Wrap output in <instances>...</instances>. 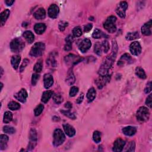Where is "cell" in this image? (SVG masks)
<instances>
[{
	"label": "cell",
	"instance_id": "obj_1",
	"mask_svg": "<svg viewBox=\"0 0 152 152\" xmlns=\"http://www.w3.org/2000/svg\"><path fill=\"white\" fill-rule=\"evenodd\" d=\"M117 52L112 51V53L105 59L104 62L102 64L98 73L100 76H105L109 75V71L111 68L114 62L117 57Z\"/></svg>",
	"mask_w": 152,
	"mask_h": 152
},
{
	"label": "cell",
	"instance_id": "obj_2",
	"mask_svg": "<svg viewBox=\"0 0 152 152\" xmlns=\"http://www.w3.org/2000/svg\"><path fill=\"white\" fill-rule=\"evenodd\" d=\"M117 17L114 16H110L103 23V27L110 33H114L117 31V26L115 22Z\"/></svg>",
	"mask_w": 152,
	"mask_h": 152
},
{
	"label": "cell",
	"instance_id": "obj_3",
	"mask_svg": "<svg viewBox=\"0 0 152 152\" xmlns=\"http://www.w3.org/2000/svg\"><path fill=\"white\" fill-rule=\"evenodd\" d=\"M45 49V45L43 42L35 43L30 51V55L33 57H39L42 55Z\"/></svg>",
	"mask_w": 152,
	"mask_h": 152
},
{
	"label": "cell",
	"instance_id": "obj_4",
	"mask_svg": "<svg viewBox=\"0 0 152 152\" xmlns=\"http://www.w3.org/2000/svg\"><path fill=\"white\" fill-rule=\"evenodd\" d=\"M65 140V135L61 129H56L53 133V144L55 147H58L63 144Z\"/></svg>",
	"mask_w": 152,
	"mask_h": 152
},
{
	"label": "cell",
	"instance_id": "obj_5",
	"mask_svg": "<svg viewBox=\"0 0 152 152\" xmlns=\"http://www.w3.org/2000/svg\"><path fill=\"white\" fill-rule=\"evenodd\" d=\"M136 118L140 122H144L148 121L150 118L149 109L145 106H141L137 111Z\"/></svg>",
	"mask_w": 152,
	"mask_h": 152
},
{
	"label": "cell",
	"instance_id": "obj_6",
	"mask_svg": "<svg viewBox=\"0 0 152 152\" xmlns=\"http://www.w3.org/2000/svg\"><path fill=\"white\" fill-rule=\"evenodd\" d=\"M25 44L19 38H15L10 43V48L12 52L15 53L20 52L24 48Z\"/></svg>",
	"mask_w": 152,
	"mask_h": 152
},
{
	"label": "cell",
	"instance_id": "obj_7",
	"mask_svg": "<svg viewBox=\"0 0 152 152\" xmlns=\"http://www.w3.org/2000/svg\"><path fill=\"white\" fill-rule=\"evenodd\" d=\"M37 134L35 129L32 128L29 134V144L27 149L31 151L32 150L37 144Z\"/></svg>",
	"mask_w": 152,
	"mask_h": 152
},
{
	"label": "cell",
	"instance_id": "obj_8",
	"mask_svg": "<svg viewBox=\"0 0 152 152\" xmlns=\"http://www.w3.org/2000/svg\"><path fill=\"white\" fill-rule=\"evenodd\" d=\"M83 59L80 57H77L73 54H69L66 56L64 58L65 62L68 65H74L80 62H81Z\"/></svg>",
	"mask_w": 152,
	"mask_h": 152
},
{
	"label": "cell",
	"instance_id": "obj_9",
	"mask_svg": "<svg viewBox=\"0 0 152 152\" xmlns=\"http://www.w3.org/2000/svg\"><path fill=\"white\" fill-rule=\"evenodd\" d=\"M127 8L128 3L126 1H121L116 8V12L121 18H124Z\"/></svg>",
	"mask_w": 152,
	"mask_h": 152
},
{
	"label": "cell",
	"instance_id": "obj_10",
	"mask_svg": "<svg viewBox=\"0 0 152 152\" xmlns=\"http://www.w3.org/2000/svg\"><path fill=\"white\" fill-rule=\"evenodd\" d=\"M110 80V75L105 76H100L95 81V83L99 89H102L105 86H106Z\"/></svg>",
	"mask_w": 152,
	"mask_h": 152
},
{
	"label": "cell",
	"instance_id": "obj_11",
	"mask_svg": "<svg viewBox=\"0 0 152 152\" xmlns=\"http://www.w3.org/2000/svg\"><path fill=\"white\" fill-rule=\"evenodd\" d=\"M130 52L135 56H138L142 52V47L139 42H134L130 46Z\"/></svg>",
	"mask_w": 152,
	"mask_h": 152
},
{
	"label": "cell",
	"instance_id": "obj_12",
	"mask_svg": "<svg viewBox=\"0 0 152 152\" xmlns=\"http://www.w3.org/2000/svg\"><path fill=\"white\" fill-rule=\"evenodd\" d=\"M60 12V8L56 4H52L48 8V16L51 19L57 18Z\"/></svg>",
	"mask_w": 152,
	"mask_h": 152
},
{
	"label": "cell",
	"instance_id": "obj_13",
	"mask_svg": "<svg viewBox=\"0 0 152 152\" xmlns=\"http://www.w3.org/2000/svg\"><path fill=\"white\" fill-rule=\"evenodd\" d=\"M125 145H126V142L124 140H122V139H121V138H118L114 143L112 150L116 152L122 151Z\"/></svg>",
	"mask_w": 152,
	"mask_h": 152
},
{
	"label": "cell",
	"instance_id": "obj_14",
	"mask_svg": "<svg viewBox=\"0 0 152 152\" xmlns=\"http://www.w3.org/2000/svg\"><path fill=\"white\" fill-rule=\"evenodd\" d=\"M14 96L19 102L22 103H25L28 94H27V92L24 89H22L19 92L16 93Z\"/></svg>",
	"mask_w": 152,
	"mask_h": 152
},
{
	"label": "cell",
	"instance_id": "obj_15",
	"mask_svg": "<svg viewBox=\"0 0 152 152\" xmlns=\"http://www.w3.org/2000/svg\"><path fill=\"white\" fill-rule=\"evenodd\" d=\"M92 42L90 39H85L81 41L79 45V49L82 53L86 52L91 47Z\"/></svg>",
	"mask_w": 152,
	"mask_h": 152
},
{
	"label": "cell",
	"instance_id": "obj_16",
	"mask_svg": "<svg viewBox=\"0 0 152 152\" xmlns=\"http://www.w3.org/2000/svg\"><path fill=\"white\" fill-rule=\"evenodd\" d=\"M151 26L152 22L151 20L144 24L142 27V33L145 36H150L151 35Z\"/></svg>",
	"mask_w": 152,
	"mask_h": 152
},
{
	"label": "cell",
	"instance_id": "obj_17",
	"mask_svg": "<svg viewBox=\"0 0 152 152\" xmlns=\"http://www.w3.org/2000/svg\"><path fill=\"white\" fill-rule=\"evenodd\" d=\"M133 59L130 55L128 53H125L121 56L120 60H119V61L118 62V65L122 66L126 63H127V64L133 63Z\"/></svg>",
	"mask_w": 152,
	"mask_h": 152
},
{
	"label": "cell",
	"instance_id": "obj_18",
	"mask_svg": "<svg viewBox=\"0 0 152 152\" xmlns=\"http://www.w3.org/2000/svg\"><path fill=\"white\" fill-rule=\"evenodd\" d=\"M63 128L65 131V133L70 137H72L76 134L75 128L70 124H65L63 125Z\"/></svg>",
	"mask_w": 152,
	"mask_h": 152
},
{
	"label": "cell",
	"instance_id": "obj_19",
	"mask_svg": "<svg viewBox=\"0 0 152 152\" xmlns=\"http://www.w3.org/2000/svg\"><path fill=\"white\" fill-rule=\"evenodd\" d=\"M44 83L45 89H49L53 83V78L51 74H46L44 78Z\"/></svg>",
	"mask_w": 152,
	"mask_h": 152
},
{
	"label": "cell",
	"instance_id": "obj_20",
	"mask_svg": "<svg viewBox=\"0 0 152 152\" xmlns=\"http://www.w3.org/2000/svg\"><path fill=\"white\" fill-rule=\"evenodd\" d=\"M36 20H44L46 17V11L44 8H39L33 14Z\"/></svg>",
	"mask_w": 152,
	"mask_h": 152
},
{
	"label": "cell",
	"instance_id": "obj_21",
	"mask_svg": "<svg viewBox=\"0 0 152 152\" xmlns=\"http://www.w3.org/2000/svg\"><path fill=\"white\" fill-rule=\"evenodd\" d=\"M75 81H76V77L73 73V69H70L67 73V76L65 79V82L68 86H71L74 83Z\"/></svg>",
	"mask_w": 152,
	"mask_h": 152
},
{
	"label": "cell",
	"instance_id": "obj_22",
	"mask_svg": "<svg viewBox=\"0 0 152 152\" xmlns=\"http://www.w3.org/2000/svg\"><path fill=\"white\" fill-rule=\"evenodd\" d=\"M122 133L127 136H133L135 134L137 129L135 127L133 126H127L122 128Z\"/></svg>",
	"mask_w": 152,
	"mask_h": 152
},
{
	"label": "cell",
	"instance_id": "obj_23",
	"mask_svg": "<svg viewBox=\"0 0 152 152\" xmlns=\"http://www.w3.org/2000/svg\"><path fill=\"white\" fill-rule=\"evenodd\" d=\"M46 25L44 23H36L34 27V30L35 32L37 34V35H42L43 34L45 30H46Z\"/></svg>",
	"mask_w": 152,
	"mask_h": 152
},
{
	"label": "cell",
	"instance_id": "obj_24",
	"mask_svg": "<svg viewBox=\"0 0 152 152\" xmlns=\"http://www.w3.org/2000/svg\"><path fill=\"white\" fill-rule=\"evenodd\" d=\"M23 36L24 37V38L25 39V40L27 41V42L29 44H32L34 40H35V36L33 35V33L30 31H25L23 34Z\"/></svg>",
	"mask_w": 152,
	"mask_h": 152
},
{
	"label": "cell",
	"instance_id": "obj_25",
	"mask_svg": "<svg viewBox=\"0 0 152 152\" xmlns=\"http://www.w3.org/2000/svg\"><path fill=\"white\" fill-rule=\"evenodd\" d=\"M21 61V57L20 55H14L11 58V63L14 69L17 70L19 67V64Z\"/></svg>",
	"mask_w": 152,
	"mask_h": 152
},
{
	"label": "cell",
	"instance_id": "obj_26",
	"mask_svg": "<svg viewBox=\"0 0 152 152\" xmlns=\"http://www.w3.org/2000/svg\"><path fill=\"white\" fill-rule=\"evenodd\" d=\"M8 140V137L6 134H1L0 136V149L1 150L6 149Z\"/></svg>",
	"mask_w": 152,
	"mask_h": 152
},
{
	"label": "cell",
	"instance_id": "obj_27",
	"mask_svg": "<svg viewBox=\"0 0 152 152\" xmlns=\"http://www.w3.org/2000/svg\"><path fill=\"white\" fill-rule=\"evenodd\" d=\"M73 42V38L71 35L68 36L65 38V45L64 46V50L69 51L72 49V43Z\"/></svg>",
	"mask_w": 152,
	"mask_h": 152
},
{
	"label": "cell",
	"instance_id": "obj_28",
	"mask_svg": "<svg viewBox=\"0 0 152 152\" xmlns=\"http://www.w3.org/2000/svg\"><path fill=\"white\" fill-rule=\"evenodd\" d=\"M53 92L51 90H47V91L44 92L42 94L41 101H42L45 103H47L49 101L51 98L53 96Z\"/></svg>",
	"mask_w": 152,
	"mask_h": 152
},
{
	"label": "cell",
	"instance_id": "obj_29",
	"mask_svg": "<svg viewBox=\"0 0 152 152\" xmlns=\"http://www.w3.org/2000/svg\"><path fill=\"white\" fill-rule=\"evenodd\" d=\"M10 11L8 9H6L4 10L1 13V15H0V19H1V26H3L5 24L6 22L7 21V20L8 19L10 16Z\"/></svg>",
	"mask_w": 152,
	"mask_h": 152
},
{
	"label": "cell",
	"instance_id": "obj_30",
	"mask_svg": "<svg viewBox=\"0 0 152 152\" xmlns=\"http://www.w3.org/2000/svg\"><path fill=\"white\" fill-rule=\"evenodd\" d=\"M135 74L138 77H139L141 79H146L147 77L144 69L141 67H137L135 68Z\"/></svg>",
	"mask_w": 152,
	"mask_h": 152
},
{
	"label": "cell",
	"instance_id": "obj_31",
	"mask_svg": "<svg viewBox=\"0 0 152 152\" xmlns=\"http://www.w3.org/2000/svg\"><path fill=\"white\" fill-rule=\"evenodd\" d=\"M96 91L93 87L90 88L87 93V98L89 102L93 101L96 98Z\"/></svg>",
	"mask_w": 152,
	"mask_h": 152
},
{
	"label": "cell",
	"instance_id": "obj_32",
	"mask_svg": "<svg viewBox=\"0 0 152 152\" xmlns=\"http://www.w3.org/2000/svg\"><path fill=\"white\" fill-rule=\"evenodd\" d=\"M47 64L50 67H55L57 66V61L55 59L54 55L52 53L47 60Z\"/></svg>",
	"mask_w": 152,
	"mask_h": 152
},
{
	"label": "cell",
	"instance_id": "obj_33",
	"mask_svg": "<svg viewBox=\"0 0 152 152\" xmlns=\"http://www.w3.org/2000/svg\"><path fill=\"white\" fill-rule=\"evenodd\" d=\"M139 37H140V35L138 32H129L126 36V39L127 40H133L137 39H139Z\"/></svg>",
	"mask_w": 152,
	"mask_h": 152
},
{
	"label": "cell",
	"instance_id": "obj_34",
	"mask_svg": "<svg viewBox=\"0 0 152 152\" xmlns=\"http://www.w3.org/2000/svg\"><path fill=\"white\" fill-rule=\"evenodd\" d=\"M43 68V63L42 60H39L37 61V62L35 64L34 67H33V70L36 73H39L41 72Z\"/></svg>",
	"mask_w": 152,
	"mask_h": 152
},
{
	"label": "cell",
	"instance_id": "obj_35",
	"mask_svg": "<svg viewBox=\"0 0 152 152\" xmlns=\"http://www.w3.org/2000/svg\"><path fill=\"white\" fill-rule=\"evenodd\" d=\"M12 114L10 111H6L4 113L3 117V122L6 124L10 123L12 120Z\"/></svg>",
	"mask_w": 152,
	"mask_h": 152
},
{
	"label": "cell",
	"instance_id": "obj_36",
	"mask_svg": "<svg viewBox=\"0 0 152 152\" xmlns=\"http://www.w3.org/2000/svg\"><path fill=\"white\" fill-rule=\"evenodd\" d=\"M8 108L11 110H16L20 108V105L15 101H11L8 105Z\"/></svg>",
	"mask_w": 152,
	"mask_h": 152
},
{
	"label": "cell",
	"instance_id": "obj_37",
	"mask_svg": "<svg viewBox=\"0 0 152 152\" xmlns=\"http://www.w3.org/2000/svg\"><path fill=\"white\" fill-rule=\"evenodd\" d=\"M94 53L98 55V56H101L102 53V44H100L99 42H97L94 45Z\"/></svg>",
	"mask_w": 152,
	"mask_h": 152
},
{
	"label": "cell",
	"instance_id": "obj_38",
	"mask_svg": "<svg viewBox=\"0 0 152 152\" xmlns=\"http://www.w3.org/2000/svg\"><path fill=\"white\" fill-rule=\"evenodd\" d=\"M61 112L65 116H66L67 117L70 118L71 119H76V115L72 113L70 110H61Z\"/></svg>",
	"mask_w": 152,
	"mask_h": 152
},
{
	"label": "cell",
	"instance_id": "obj_39",
	"mask_svg": "<svg viewBox=\"0 0 152 152\" xmlns=\"http://www.w3.org/2000/svg\"><path fill=\"white\" fill-rule=\"evenodd\" d=\"M52 98H53V100L54 101V102L55 103L57 104H60L63 101H64V99H63V97L60 94H53L52 96Z\"/></svg>",
	"mask_w": 152,
	"mask_h": 152
},
{
	"label": "cell",
	"instance_id": "obj_40",
	"mask_svg": "<svg viewBox=\"0 0 152 152\" xmlns=\"http://www.w3.org/2000/svg\"><path fill=\"white\" fill-rule=\"evenodd\" d=\"M93 140L96 143H99L101 142V133L96 131L93 134Z\"/></svg>",
	"mask_w": 152,
	"mask_h": 152
},
{
	"label": "cell",
	"instance_id": "obj_41",
	"mask_svg": "<svg viewBox=\"0 0 152 152\" xmlns=\"http://www.w3.org/2000/svg\"><path fill=\"white\" fill-rule=\"evenodd\" d=\"M44 109V106L42 104H39L38 106H36V108L34 110L35 115L36 117L39 116L42 113Z\"/></svg>",
	"mask_w": 152,
	"mask_h": 152
},
{
	"label": "cell",
	"instance_id": "obj_42",
	"mask_svg": "<svg viewBox=\"0 0 152 152\" xmlns=\"http://www.w3.org/2000/svg\"><path fill=\"white\" fill-rule=\"evenodd\" d=\"M103 33L102 32V31L98 29H96L92 35V37L94 39H100L102 38L103 36Z\"/></svg>",
	"mask_w": 152,
	"mask_h": 152
},
{
	"label": "cell",
	"instance_id": "obj_43",
	"mask_svg": "<svg viewBox=\"0 0 152 152\" xmlns=\"http://www.w3.org/2000/svg\"><path fill=\"white\" fill-rule=\"evenodd\" d=\"M73 35L75 37H78L82 35V31L81 27L79 26L75 27L73 30Z\"/></svg>",
	"mask_w": 152,
	"mask_h": 152
},
{
	"label": "cell",
	"instance_id": "obj_44",
	"mask_svg": "<svg viewBox=\"0 0 152 152\" xmlns=\"http://www.w3.org/2000/svg\"><path fill=\"white\" fill-rule=\"evenodd\" d=\"M3 131L8 134H12L15 133L16 130L11 126H5L3 127Z\"/></svg>",
	"mask_w": 152,
	"mask_h": 152
},
{
	"label": "cell",
	"instance_id": "obj_45",
	"mask_svg": "<svg viewBox=\"0 0 152 152\" xmlns=\"http://www.w3.org/2000/svg\"><path fill=\"white\" fill-rule=\"evenodd\" d=\"M109 44L108 42V41L106 40H103L102 44V50L105 53H107L109 50Z\"/></svg>",
	"mask_w": 152,
	"mask_h": 152
},
{
	"label": "cell",
	"instance_id": "obj_46",
	"mask_svg": "<svg viewBox=\"0 0 152 152\" xmlns=\"http://www.w3.org/2000/svg\"><path fill=\"white\" fill-rule=\"evenodd\" d=\"M68 26V23L65 21H61L58 24V28L61 32L65 31V28Z\"/></svg>",
	"mask_w": 152,
	"mask_h": 152
},
{
	"label": "cell",
	"instance_id": "obj_47",
	"mask_svg": "<svg viewBox=\"0 0 152 152\" xmlns=\"http://www.w3.org/2000/svg\"><path fill=\"white\" fill-rule=\"evenodd\" d=\"M40 78V75L38 73H35L32 77V84L33 86H35L37 84V82Z\"/></svg>",
	"mask_w": 152,
	"mask_h": 152
},
{
	"label": "cell",
	"instance_id": "obj_48",
	"mask_svg": "<svg viewBox=\"0 0 152 152\" xmlns=\"http://www.w3.org/2000/svg\"><path fill=\"white\" fill-rule=\"evenodd\" d=\"M78 88L76 86H73L70 89V97H74V96L78 93Z\"/></svg>",
	"mask_w": 152,
	"mask_h": 152
},
{
	"label": "cell",
	"instance_id": "obj_49",
	"mask_svg": "<svg viewBox=\"0 0 152 152\" xmlns=\"http://www.w3.org/2000/svg\"><path fill=\"white\" fill-rule=\"evenodd\" d=\"M29 60H27V59H24L23 60V62L22 63V64L21 65L20 67V72H23L24 70V69L27 66V65L29 64Z\"/></svg>",
	"mask_w": 152,
	"mask_h": 152
},
{
	"label": "cell",
	"instance_id": "obj_50",
	"mask_svg": "<svg viewBox=\"0 0 152 152\" xmlns=\"http://www.w3.org/2000/svg\"><path fill=\"white\" fill-rule=\"evenodd\" d=\"M146 104L149 108H151V107H152V94H150L148 96V97L147 98L146 101Z\"/></svg>",
	"mask_w": 152,
	"mask_h": 152
},
{
	"label": "cell",
	"instance_id": "obj_51",
	"mask_svg": "<svg viewBox=\"0 0 152 152\" xmlns=\"http://www.w3.org/2000/svg\"><path fill=\"white\" fill-rule=\"evenodd\" d=\"M93 27V24L91 23H88L84 27V31L85 32H89Z\"/></svg>",
	"mask_w": 152,
	"mask_h": 152
},
{
	"label": "cell",
	"instance_id": "obj_52",
	"mask_svg": "<svg viewBox=\"0 0 152 152\" xmlns=\"http://www.w3.org/2000/svg\"><path fill=\"white\" fill-rule=\"evenodd\" d=\"M151 91V81H149L147 84V86L144 89V92L146 93H149Z\"/></svg>",
	"mask_w": 152,
	"mask_h": 152
},
{
	"label": "cell",
	"instance_id": "obj_53",
	"mask_svg": "<svg viewBox=\"0 0 152 152\" xmlns=\"http://www.w3.org/2000/svg\"><path fill=\"white\" fill-rule=\"evenodd\" d=\"M84 99V94L83 93H81L80 94V95L78 96V98H77L76 102L78 104H80L82 103V102L83 101Z\"/></svg>",
	"mask_w": 152,
	"mask_h": 152
},
{
	"label": "cell",
	"instance_id": "obj_54",
	"mask_svg": "<svg viewBox=\"0 0 152 152\" xmlns=\"http://www.w3.org/2000/svg\"><path fill=\"white\" fill-rule=\"evenodd\" d=\"M135 144L134 142H131V144H130L129 149H128V151H135Z\"/></svg>",
	"mask_w": 152,
	"mask_h": 152
},
{
	"label": "cell",
	"instance_id": "obj_55",
	"mask_svg": "<svg viewBox=\"0 0 152 152\" xmlns=\"http://www.w3.org/2000/svg\"><path fill=\"white\" fill-rule=\"evenodd\" d=\"M73 107V105H72V103L70 102H67L65 104V108L68 109V110H70Z\"/></svg>",
	"mask_w": 152,
	"mask_h": 152
},
{
	"label": "cell",
	"instance_id": "obj_56",
	"mask_svg": "<svg viewBox=\"0 0 152 152\" xmlns=\"http://www.w3.org/2000/svg\"><path fill=\"white\" fill-rule=\"evenodd\" d=\"M14 3H15V1H12V0H6V1H5V3L8 6H12Z\"/></svg>",
	"mask_w": 152,
	"mask_h": 152
}]
</instances>
